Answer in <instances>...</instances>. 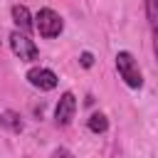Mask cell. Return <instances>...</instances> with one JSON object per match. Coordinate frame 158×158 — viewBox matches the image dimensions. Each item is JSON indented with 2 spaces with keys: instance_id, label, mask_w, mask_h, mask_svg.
Returning a JSON list of instances; mask_svg holds the SVG:
<instances>
[{
  "instance_id": "1",
  "label": "cell",
  "mask_w": 158,
  "mask_h": 158,
  "mask_svg": "<svg viewBox=\"0 0 158 158\" xmlns=\"http://www.w3.org/2000/svg\"><path fill=\"white\" fill-rule=\"evenodd\" d=\"M116 72H118V77L123 79L126 86H131V89H141L143 86V74H141L138 62H136V57L131 52L121 49L116 54Z\"/></svg>"
},
{
  "instance_id": "2",
  "label": "cell",
  "mask_w": 158,
  "mask_h": 158,
  "mask_svg": "<svg viewBox=\"0 0 158 158\" xmlns=\"http://www.w3.org/2000/svg\"><path fill=\"white\" fill-rule=\"evenodd\" d=\"M35 30L44 37V40H54V37H59L62 35V30H64V20L59 17V12H54L52 7H42L37 15H35Z\"/></svg>"
},
{
  "instance_id": "3",
  "label": "cell",
  "mask_w": 158,
  "mask_h": 158,
  "mask_svg": "<svg viewBox=\"0 0 158 158\" xmlns=\"http://www.w3.org/2000/svg\"><path fill=\"white\" fill-rule=\"evenodd\" d=\"M10 49H12V54L20 57L22 62H35V59H40L37 44L30 40V35H25V32H20V30H12V32H10Z\"/></svg>"
},
{
  "instance_id": "4",
  "label": "cell",
  "mask_w": 158,
  "mask_h": 158,
  "mask_svg": "<svg viewBox=\"0 0 158 158\" xmlns=\"http://www.w3.org/2000/svg\"><path fill=\"white\" fill-rule=\"evenodd\" d=\"M74 114H77V96L72 91H64L54 106V123L57 126H69L74 121Z\"/></svg>"
},
{
  "instance_id": "5",
  "label": "cell",
  "mask_w": 158,
  "mask_h": 158,
  "mask_svg": "<svg viewBox=\"0 0 158 158\" xmlns=\"http://www.w3.org/2000/svg\"><path fill=\"white\" fill-rule=\"evenodd\" d=\"M27 81H30L35 89H40V91H52V89H57V84H59L57 74H54L52 69H47V67H32V69L27 72Z\"/></svg>"
},
{
  "instance_id": "6",
  "label": "cell",
  "mask_w": 158,
  "mask_h": 158,
  "mask_svg": "<svg viewBox=\"0 0 158 158\" xmlns=\"http://www.w3.org/2000/svg\"><path fill=\"white\" fill-rule=\"evenodd\" d=\"M10 15H12V22H15V27L20 30V32H32V15H30V10L25 7V5H12V10H10Z\"/></svg>"
},
{
  "instance_id": "7",
  "label": "cell",
  "mask_w": 158,
  "mask_h": 158,
  "mask_svg": "<svg viewBox=\"0 0 158 158\" xmlns=\"http://www.w3.org/2000/svg\"><path fill=\"white\" fill-rule=\"evenodd\" d=\"M0 126H2L5 131H10V133H22V128H25V121L20 118V114H17V111H12V109H5V111L0 114Z\"/></svg>"
},
{
  "instance_id": "8",
  "label": "cell",
  "mask_w": 158,
  "mask_h": 158,
  "mask_svg": "<svg viewBox=\"0 0 158 158\" xmlns=\"http://www.w3.org/2000/svg\"><path fill=\"white\" fill-rule=\"evenodd\" d=\"M86 126H89L91 133H104V131L109 128V118H106L104 114H91L89 121H86Z\"/></svg>"
},
{
  "instance_id": "9",
  "label": "cell",
  "mask_w": 158,
  "mask_h": 158,
  "mask_svg": "<svg viewBox=\"0 0 158 158\" xmlns=\"http://www.w3.org/2000/svg\"><path fill=\"white\" fill-rule=\"evenodd\" d=\"M143 5H146L148 25H151V30L156 32V25H158V0H143Z\"/></svg>"
},
{
  "instance_id": "10",
  "label": "cell",
  "mask_w": 158,
  "mask_h": 158,
  "mask_svg": "<svg viewBox=\"0 0 158 158\" xmlns=\"http://www.w3.org/2000/svg\"><path fill=\"white\" fill-rule=\"evenodd\" d=\"M79 64H81L84 69L94 67V54H91V52H81V54H79Z\"/></svg>"
},
{
  "instance_id": "11",
  "label": "cell",
  "mask_w": 158,
  "mask_h": 158,
  "mask_svg": "<svg viewBox=\"0 0 158 158\" xmlns=\"http://www.w3.org/2000/svg\"><path fill=\"white\" fill-rule=\"evenodd\" d=\"M52 158H77V156H74L69 148H54V151H52Z\"/></svg>"
}]
</instances>
